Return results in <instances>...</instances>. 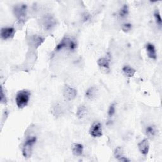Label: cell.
Listing matches in <instances>:
<instances>
[{"instance_id":"6da1fadb","label":"cell","mask_w":162,"mask_h":162,"mask_svg":"<svg viewBox=\"0 0 162 162\" xmlns=\"http://www.w3.org/2000/svg\"><path fill=\"white\" fill-rule=\"evenodd\" d=\"M31 93L28 90L24 89L18 91L16 96V103L19 108H24L29 101Z\"/></svg>"},{"instance_id":"7a4b0ae2","label":"cell","mask_w":162,"mask_h":162,"mask_svg":"<svg viewBox=\"0 0 162 162\" xmlns=\"http://www.w3.org/2000/svg\"><path fill=\"white\" fill-rule=\"evenodd\" d=\"M36 137H32L27 139L23 146L22 154L25 158H29L32 152L33 146L36 143Z\"/></svg>"},{"instance_id":"3957f363","label":"cell","mask_w":162,"mask_h":162,"mask_svg":"<svg viewBox=\"0 0 162 162\" xmlns=\"http://www.w3.org/2000/svg\"><path fill=\"white\" fill-rule=\"evenodd\" d=\"M76 47L77 44L74 41L68 38H64L56 46L55 50L59 51L63 48H67L70 50H74Z\"/></svg>"},{"instance_id":"277c9868","label":"cell","mask_w":162,"mask_h":162,"mask_svg":"<svg viewBox=\"0 0 162 162\" xmlns=\"http://www.w3.org/2000/svg\"><path fill=\"white\" fill-rule=\"evenodd\" d=\"M27 5L25 4L17 5L14 8V13L20 20H24L27 14Z\"/></svg>"},{"instance_id":"5b68a950","label":"cell","mask_w":162,"mask_h":162,"mask_svg":"<svg viewBox=\"0 0 162 162\" xmlns=\"http://www.w3.org/2000/svg\"><path fill=\"white\" fill-rule=\"evenodd\" d=\"M89 134L94 137H101L103 135L101 124L98 122L94 123L89 130Z\"/></svg>"},{"instance_id":"8992f818","label":"cell","mask_w":162,"mask_h":162,"mask_svg":"<svg viewBox=\"0 0 162 162\" xmlns=\"http://www.w3.org/2000/svg\"><path fill=\"white\" fill-rule=\"evenodd\" d=\"M63 96L67 100H72L77 96V91L74 88L66 85L63 89Z\"/></svg>"},{"instance_id":"52a82bcc","label":"cell","mask_w":162,"mask_h":162,"mask_svg":"<svg viewBox=\"0 0 162 162\" xmlns=\"http://www.w3.org/2000/svg\"><path fill=\"white\" fill-rule=\"evenodd\" d=\"M15 31L13 27H3L1 30V37L4 40H7L12 38L14 34H15Z\"/></svg>"},{"instance_id":"ba28073f","label":"cell","mask_w":162,"mask_h":162,"mask_svg":"<svg viewBox=\"0 0 162 162\" xmlns=\"http://www.w3.org/2000/svg\"><path fill=\"white\" fill-rule=\"evenodd\" d=\"M138 148L140 152L143 154H144V155H146V154L148 153L149 149H150V144H149L147 139H143L142 141H141L138 144Z\"/></svg>"},{"instance_id":"9c48e42d","label":"cell","mask_w":162,"mask_h":162,"mask_svg":"<svg viewBox=\"0 0 162 162\" xmlns=\"http://www.w3.org/2000/svg\"><path fill=\"white\" fill-rule=\"evenodd\" d=\"M146 51H147V55H148L149 57L151 59L156 60L157 59V52H156L155 48H154V46L151 43H148L146 45Z\"/></svg>"},{"instance_id":"30bf717a","label":"cell","mask_w":162,"mask_h":162,"mask_svg":"<svg viewBox=\"0 0 162 162\" xmlns=\"http://www.w3.org/2000/svg\"><path fill=\"white\" fill-rule=\"evenodd\" d=\"M145 132H146V135L149 138L152 139L156 136L157 133V129L155 126L151 125L147 127Z\"/></svg>"},{"instance_id":"8fae6325","label":"cell","mask_w":162,"mask_h":162,"mask_svg":"<svg viewBox=\"0 0 162 162\" xmlns=\"http://www.w3.org/2000/svg\"><path fill=\"white\" fill-rule=\"evenodd\" d=\"M72 150L75 156H81L83 152V146L79 143H75L72 145Z\"/></svg>"},{"instance_id":"7c38bea8","label":"cell","mask_w":162,"mask_h":162,"mask_svg":"<svg viewBox=\"0 0 162 162\" xmlns=\"http://www.w3.org/2000/svg\"><path fill=\"white\" fill-rule=\"evenodd\" d=\"M98 65L100 67L104 68L109 70L110 69V60L107 58H101L97 61Z\"/></svg>"},{"instance_id":"4fadbf2b","label":"cell","mask_w":162,"mask_h":162,"mask_svg":"<svg viewBox=\"0 0 162 162\" xmlns=\"http://www.w3.org/2000/svg\"><path fill=\"white\" fill-rule=\"evenodd\" d=\"M122 71L124 74L128 77H132L136 73V70L129 66H125L122 68Z\"/></svg>"},{"instance_id":"5bb4252c","label":"cell","mask_w":162,"mask_h":162,"mask_svg":"<svg viewBox=\"0 0 162 162\" xmlns=\"http://www.w3.org/2000/svg\"><path fill=\"white\" fill-rule=\"evenodd\" d=\"M96 88L95 87H92L88 89L86 92V96L90 100H93L96 97Z\"/></svg>"},{"instance_id":"9a60e30c","label":"cell","mask_w":162,"mask_h":162,"mask_svg":"<svg viewBox=\"0 0 162 162\" xmlns=\"http://www.w3.org/2000/svg\"><path fill=\"white\" fill-rule=\"evenodd\" d=\"M43 25L45 27V29H46L48 30H50V29H51V28L53 27H54L55 22L51 18L48 17L44 20Z\"/></svg>"},{"instance_id":"2e32d148","label":"cell","mask_w":162,"mask_h":162,"mask_svg":"<svg viewBox=\"0 0 162 162\" xmlns=\"http://www.w3.org/2000/svg\"><path fill=\"white\" fill-rule=\"evenodd\" d=\"M87 113V108L84 105H82V106H80L79 108L77 110V116L79 118H83L84 116L86 115Z\"/></svg>"},{"instance_id":"e0dca14e","label":"cell","mask_w":162,"mask_h":162,"mask_svg":"<svg viewBox=\"0 0 162 162\" xmlns=\"http://www.w3.org/2000/svg\"><path fill=\"white\" fill-rule=\"evenodd\" d=\"M129 7L127 5H124L119 12V15L121 18H125L129 14Z\"/></svg>"},{"instance_id":"ac0fdd59","label":"cell","mask_w":162,"mask_h":162,"mask_svg":"<svg viewBox=\"0 0 162 162\" xmlns=\"http://www.w3.org/2000/svg\"><path fill=\"white\" fill-rule=\"evenodd\" d=\"M115 154V157L116 158H117L118 160L120 159L121 158L124 157V150H123V147L121 146H118L117 147V148L115 150L114 152Z\"/></svg>"},{"instance_id":"d6986e66","label":"cell","mask_w":162,"mask_h":162,"mask_svg":"<svg viewBox=\"0 0 162 162\" xmlns=\"http://www.w3.org/2000/svg\"><path fill=\"white\" fill-rule=\"evenodd\" d=\"M154 18H155L157 24L160 27H161V24H162V20H161V18L160 13V12H159V11H158V10H157L154 11Z\"/></svg>"},{"instance_id":"ffe728a7","label":"cell","mask_w":162,"mask_h":162,"mask_svg":"<svg viewBox=\"0 0 162 162\" xmlns=\"http://www.w3.org/2000/svg\"><path fill=\"white\" fill-rule=\"evenodd\" d=\"M115 104L113 103L110 105V107L108 110V114L109 117H111L115 115Z\"/></svg>"},{"instance_id":"44dd1931","label":"cell","mask_w":162,"mask_h":162,"mask_svg":"<svg viewBox=\"0 0 162 162\" xmlns=\"http://www.w3.org/2000/svg\"><path fill=\"white\" fill-rule=\"evenodd\" d=\"M122 29L123 31H124L125 32H129L132 29V25L131 24H124L122 26Z\"/></svg>"},{"instance_id":"7402d4cb","label":"cell","mask_w":162,"mask_h":162,"mask_svg":"<svg viewBox=\"0 0 162 162\" xmlns=\"http://www.w3.org/2000/svg\"><path fill=\"white\" fill-rule=\"evenodd\" d=\"M6 96L4 94L3 92V88H2V92H1V102L2 103H6Z\"/></svg>"},{"instance_id":"603a6c76","label":"cell","mask_w":162,"mask_h":162,"mask_svg":"<svg viewBox=\"0 0 162 162\" xmlns=\"http://www.w3.org/2000/svg\"><path fill=\"white\" fill-rule=\"evenodd\" d=\"M118 160L120 161H122V162H127V161H131L129 159H128L127 158H126L125 157H123L121 158L120 159H118Z\"/></svg>"}]
</instances>
